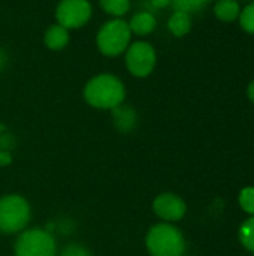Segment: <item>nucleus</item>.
Wrapping results in <instances>:
<instances>
[{
  "label": "nucleus",
  "instance_id": "nucleus-7",
  "mask_svg": "<svg viewBox=\"0 0 254 256\" xmlns=\"http://www.w3.org/2000/svg\"><path fill=\"white\" fill-rule=\"evenodd\" d=\"M57 21L64 28H78L91 16L88 0H61L57 6Z\"/></svg>",
  "mask_w": 254,
  "mask_h": 256
},
{
  "label": "nucleus",
  "instance_id": "nucleus-13",
  "mask_svg": "<svg viewBox=\"0 0 254 256\" xmlns=\"http://www.w3.org/2000/svg\"><path fill=\"white\" fill-rule=\"evenodd\" d=\"M114 118L118 129L124 132L130 130L135 126V112L130 108H123V106L114 108Z\"/></svg>",
  "mask_w": 254,
  "mask_h": 256
},
{
  "label": "nucleus",
  "instance_id": "nucleus-17",
  "mask_svg": "<svg viewBox=\"0 0 254 256\" xmlns=\"http://www.w3.org/2000/svg\"><path fill=\"white\" fill-rule=\"evenodd\" d=\"M240 22L247 33H254V2L240 12Z\"/></svg>",
  "mask_w": 254,
  "mask_h": 256
},
{
  "label": "nucleus",
  "instance_id": "nucleus-11",
  "mask_svg": "<svg viewBox=\"0 0 254 256\" xmlns=\"http://www.w3.org/2000/svg\"><path fill=\"white\" fill-rule=\"evenodd\" d=\"M168 27L171 30L172 34L175 36H184L190 32L192 28V18H190V14L187 12H183V10H175L168 22Z\"/></svg>",
  "mask_w": 254,
  "mask_h": 256
},
{
  "label": "nucleus",
  "instance_id": "nucleus-12",
  "mask_svg": "<svg viewBox=\"0 0 254 256\" xmlns=\"http://www.w3.org/2000/svg\"><path fill=\"white\" fill-rule=\"evenodd\" d=\"M216 16L225 22H231L240 16V4L237 0H219L214 8Z\"/></svg>",
  "mask_w": 254,
  "mask_h": 256
},
{
  "label": "nucleus",
  "instance_id": "nucleus-2",
  "mask_svg": "<svg viewBox=\"0 0 254 256\" xmlns=\"http://www.w3.org/2000/svg\"><path fill=\"white\" fill-rule=\"evenodd\" d=\"M145 246L151 256H183L186 252L184 236L168 222L150 228L145 237Z\"/></svg>",
  "mask_w": 254,
  "mask_h": 256
},
{
  "label": "nucleus",
  "instance_id": "nucleus-9",
  "mask_svg": "<svg viewBox=\"0 0 254 256\" xmlns=\"http://www.w3.org/2000/svg\"><path fill=\"white\" fill-rule=\"evenodd\" d=\"M130 32L139 34V36H145L150 34L154 28H156V18L151 12H139L136 15H133L132 21L129 22Z\"/></svg>",
  "mask_w": 254,
  "mask_h": 256
},
{
  "label": "nucleus",
  "instance_id": "nucleus-20",
  "mask_svg": "<svg viewBox=\"0 0 254 256\" xmlns=\"http://www.w3.org/2000/svg\"><path fill=\"white\" fill-rule=\"evenodd\" d=\"M10 160H12L10 153L6 152V150H1V152H0V165H9Z\"/></svg>",
  "mask_w": 254,
  "mask_h": 256
},
{
  "label": "nucleus",
  "instance_id": "nucleus-4",
  "mask_svg": "<svg viewBox=\"0 0 254 256\" xmlns=\"http://www.w3.org/2000/svg\"><path fill=\"white\" fill-rule=\"evenodd\" d=\"M15 256H57L54 237L43 230H27L15 242Z\"/></svg>",
  "mask_w": 254,
  "mask_h": 256
},
{
  "label": "nucleus",
  "instance_id": "nucleus-14",
  "mask_svg": "<svg viewBox=\"0 0 254 256\" xmlns=\"http://www.w3.org/2000/svg\"><path fill=\"white\" fill-rule=\"evenodd\" d=\"M240 240L243 246L254 254V216L247 219L240 228Z\"/></svg>",
  "mask_w": 254,
  "mask_h": 256
},
{
  "label": "nucleus",
  "instance_id": "nucleus-5",
  "mask_svg": "<svg viewBox=\"0 0 254 256\" xmlns=\"http://www.w3.org/2000/svg\"><path fill=\"white\" fill-rule=\"evenodd\" d=\"M130 34L132 32L126 21H108L97 33V46L105 56H118L129 46Z\"/></svg>",
  "mask_w": 254,
  "mask_h": 256
},
{
  "label": "nucleus",
  "instance_id": "nucleus-6",
  "mask_svg": "<svg viewBox=\"0 0 254 256\" xmlns=\"http://www.w3.org/2000/svg\"><path fill=\"white\" fill-rule=\"evenodd\" d=\"M126 64L130 74L144 78L150 75L156 66V51L147 42H135L126 54Z\"/></svg>",
  "mask_w": 254,
  "mask_h": 256
},
{
  "label": "nucleus",
  "instance_id": "nucleus-23",
  "mask_svg": "<svg viewBox=\"0 0 254 256\" xmlns=\"http://www.w3.org/2000/svg\"><path fill=\"white\" fill-rule=\"evenodd\" d=\"M4 62H6V56H4V52L0 50V70H1V68L4 66Z\"/></svg>",
  "mask_w": 254,
  "mask_h": 256
},
{
  "label": "nucleus",
  "instance_id": "nucleus-15",
  "mask_svg": "<svg viewBox=\"0 0 254 256\" xmlns=\"http://www.w3.org/2000/svg\"><path fill=\"white\" fill-rule=\"evenodd\" d=\"M100 6L105 12L114 16H121L129 10L130 0H100Z\"/></svg>",
  "mask_w": 254,
  "mask_h": 256
},
{
  "label": "nucleus",
  "instance_id": "nucleus-10",
  "mask_svg": "<svg viewBox=\"0 0 254 256\" xmlns=\"http://www.w3.org/2000/svg\"><path fill=\"white\" fill-rule=\"evenodd\" d=\"M69 42V33L67 28H64L60 24L51 26L45 33V44L49 50H61Z\"/></svg>",
  "mask_w": 254,
  "mask_h": 256
},
{
  "label": "nucleus",
  "instance_id": "nucleus-8",
  "mask_svg": "<svg viewBox=\"0 0 254 256\" xmlns=\"http://www.w3.org/2000/svg\"><path fill=\"white\" fill-rule=\"evenodd\" d=\"M154 213L165 222H178L184 218L187 207L186 202L175 194H160L153 201Z\"/></svg>",
  "mask_w": 254,
  "mask_h": 256
},
{
  "label": "nucleus",
  "instance_id": "nucleus-1",
  "mask_svg": "<svg viewBox=\"0 0 254 256\" xmlns=\"http://www.w3.org/2000/svg\"><path fill=\"white\" fill-rule=\"evenodd\" d=\"M124 96L126 90L123 82L115 75L109 74H102L91 78L84 88L85 100L99 110H114L120 106Z\"/></svg>",
  "mask_w": 254,
  "mask_h": 256
},
{
  "label": "nucleus",
  "instance_id": "nucleus-16",
  "mask_svg": "<svg viewBox=\"0 0 254 256\" xmlns=\"http://www.w3.org/2000/svg\"><path fill=\"white\" fill-rule=\"evenodd\" d=\"M171 3L174 4L175 10H183L190 14L202 9L208 3V0H171Z\"/></svg>",
  "mask_w": 254,
  "mask_h": 256
},
{
  "label": "nucleus",
  "instance_id": "nucleus-3",
  "mask_svg": "<svg viewBox=\"0 0 254 256\" xmlns=\"http://www.w3.org/2000/svg\"><path fill=\"white\" fill-rule=\"evenodd\" d=\"M30 206L21 195H4L0 198V232L16 234L30 222Z\"/></svg>",
  "mask_w": 254,
  "mask_h": 256
},
{
  "label": "nucleus",
  "instance_id": "nucleus-19",
  "mask_svg": "<svg viewBox=\"0 0 254 256\" xmlns=\"http://www.w3.org/2000/svg\"><path fill=\"white\" fill-rule=\"evenodd\" d=\"M60 256H93V255H91V252H90L87 248H84V246H81V244H73V243H70V244H67V246H64V248H63L61 255Z\"/></svg>",
  "mask_w": 254,
  "mask_h": 256
},
{
  "label": "nucleus",
  "instance_id": "nucleus-24",
  "mask_svg": "<svg viewBox=\"0 0 254 256\" xmlns=\"http://www.w3.org/2000/svg\"><path fill=\"white\" fill-rule=\"evenodd\" d=\"M1 129H3V128H1V124H0V134H1Z\"/></svg>",
  "mask_w": 254,
  "mask_h": 256
},
{
  "label": "nucleus",
  "instance_id": "nucleus-18",
  "mask_svg": "<svg viewBox=\"0 0 254 256\" xmlns=\"http://www.w3.org/2000/svg\"><path fill=\"white\" fill-rule=\"evenodd\" d=\"M240 206L246 213L254 214V188H246L241 190Z\"/></svg>",
  "mask_w": 254,
  "mask_h": 256
},
{
  "label": "nucleus",
  "instance_id": "nucleus-21",
  "mask_svg": "<svg viewBox=\"0 0 254 256\" xmlns=\"http://www.w3.org/2000/svg\"><path fill=\"white\" fill-rule=\"evenodd\" d=\"M150 2H151V6H153V8H156V9L166 8V6L171 3V0H150Z\"/></svg>",
  "mask_w": 254,
  "mask_h": 256
},
{
  "label": "nucleus",
  "instance_id": "nucleus-22",
  "mask_svg": "<svg viewBox=\"0 0 254 256\" xmlns=\"http://www.w3.org/2000/svg\"><path fill=\"white\" fill-rule=\"evenodd\" d=\"M247 94H249L250 100L254 104V81L250 82V86H249V88H247Z\"/></svg>",
  "mask_w": 254,
  "mask_h": 256
}]
</instances>
